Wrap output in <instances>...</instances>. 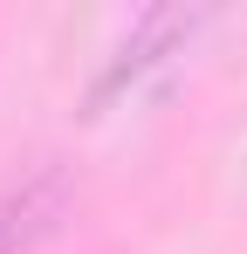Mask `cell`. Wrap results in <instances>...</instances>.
Listing matches in <instances>:
<instances>
[{
	"mask_svg": "<svg viewBox=\"0 0 247 254\" xmlns=\"http://www.w3.org/2000/svg\"><path fill=\"white\" fill-rule=\"evenodd\" d=\"M69 206V172L55 165H35L7 199H0V254H35L48 234H55V220Z\"/></svg>",
	"mask_w": 247,
	"mask_h": 254,
	"instance_id": "6da1fadb",
	"label": "cell"
},
{
	"mask_svg": "<svg viewBox=\"0 0 247 254\" xmlns=\"http://www.w3.org/2000/svg\"><path fill=\"white\" fill-rule=\"evenodd\" d=\"M192 28H199V14H179V7H158V14H144V21H137V35L117 48V62L103 69L96 96H117V89H124V83H137L144 69H158V62H165L179 42H185Z\"/></svg>",
	"mask_w": 247,
	"mask_h": 254,
	"instance_id": "7a4b0ae2",
	"label": "cell"
}]
</instances>
